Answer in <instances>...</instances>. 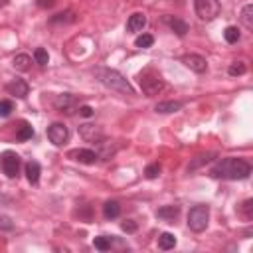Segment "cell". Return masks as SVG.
Masks as SVG:
<instances>
[{"mask_svg":"<svg viewBox=\"0 0 253 253\" xmlns=\"http://www.w3.org/2000/svg\"><path fill=\"white\" fill-rule=\"evenodd\" d=\"M146 26V16L144 14H140V12H134L130 18H128V22H126V30L128 32H132V34H136V32H142V28Z\"/></svg>","mask_w":253,"mask_h":253,"instance_id":"obj_14","label":"cell"},{"mask_svg":"<svg viewBox=\"0 0 253 253\" xmlns=\"http://www.w3.org/2000/svg\"><path fill=\"white\" fill-rule=\"evenodd\" d=\"M138 83H140L142 93L148 95V97H154V95H158V93L164 89V81H162V77H160L158 73H154L152 69L142 71V73L138 75Z\"/></svg>","mask_w":253,"mask_h":253,"instance_id":"obj_3","label":"cell"},{"mask_svg":"<svg viewBox=\"0 0 253 253\" xmlns=\"http://www.w3.org/2000/svg\"><path fill=\"white\" fill-rule=\"evenodd\" d=\"M103 213H105L107 219H115V217H119V213H121V206H119V202H115V200L105 202V206H103Z\"/></svg>","mask_w":253,"mask_h":253,"instance_id":"obj_18","label":"cell"},{"mask_svg":"<svg viewBox=\"0 0 253 253\" xmlns=\"http://www.w3.org/2000/svg\"><path fill=\"white\" fill-rule=\"evenodd\" d=\"M20 166H22V162H20V156H18L16 152L4 150V152L0 154V170H2L8 178H16V176L20 174Z\"/></svg>","mask_w":253,"mask_h":253,"instance_id":"obj_6","label":"cell"},{"mask_svg":"<svg viewBox=\"0 0 253 253\" xmlns=\"http://www.w3.org/2000/svg\"><path fill=\"white\" fill-rule=\"evenodd\" d=\"M34 59H36V63L38 65H47V61H49V55H47V51L43 49V47H38L36 51H34Z\"/></svg>","mask_w":253,"mask_h":253,"instance_id":"obj_25","label":"cell"},{"mask_svg":"<svg viewBox=\"0 0 253 253\" xmlns=\"http://www.w3.org/2000/svg\"><path fill=\"white\" fill-rule=\"evenodd\" d=\"M152 43H154V38H152L150 34H140V36L134 40V45L140 47V49H146V47H150Z\"/></svg>","mask_w":253,"mask_h":253,"instance_id":"obj_23","label":"cell"},{"mask_svg":"<svg viewBox=\"0 0 253 253\" xmlns=\"http://www.w3.org/2000/svg\"><path fill=\"white\" fill-rule=\"evenodd\" d=\"M34 136V128L28 125V123H24L22 126H20V130L16 132V138L18 140H28V138H32Z\"/></svg>","mask_w":253,"mask_h":253,"instance_id":"obj_24","label":"cell"},{"mask_svg":"<svg viewBox=\"0 0 253 253\" xmlns=\"http://www.w3.org/2000/svg\"><path fill=\"white\" fill-rule=\"evenodd\" d=\"M121 227H123V231H126V233H132V231H136V223H134V221H130V219L123 221V223H121Z\"/></svg>","mask_w":253,"mask_h":253,"instance_id":"obj_33","label":"cell"},{"mask_svg":"<svg viewBox=\"0 0 253 253\" xmlns=\"http://www.w3.org/2000/svg\"><path fill=\"white\" fill-rule=\"evenodd\" d=\"M223 38H225L227 43H237L239 38H241V34H239V30L235 26H227L225 32H223Z\"/></svg>","mask_w":253,"mask_h":253,"instance_id":"obj_22","label":"cell"},{"mask_svg":"<svg viewBox=\"0 0 253 253\" xmlns=\"http://www.w3.org/2000/svg\"><path fill=\"white\" fill-rule=\"evenodd\" d=\"M144 174H146V178H148V180H154V178L160 174V164H158V162L148 164V166H146V170H144Z\"/></svg>","mask_w":253,"mask_h":253,"instance_id":"obj_29","label":"cell"},{"mask_svg":"<svg viewBox=\"0 0 253 253\" xmlns=\"http://www.w3.org/2000/svg\"><path fill=\"white\" fill-rule=\"evenodd\" d=\"M93 245H95L99 251H107V249H111V239L105 237V235H101V237H95V239H93Z\"/></svg>","mask_w":253,"mask_h":253,"instance_id":"obj_27","label":"cell"},{"mask_svg":"<svg viewBox=\"0 0 253 253\" xmlns=\"http://www.w3.org/2000/svg\"><path fill=\"white\" fill-rule=\"evenodd\" d=\"M14 111V103L10 99H2L0 101V117H8Z\"/></svg>","mask_w":253,"mask_h":253,"instance_id":"obj_28","label":"cell"},{"mask_svg":"<svg viewBox=\"0 0 253 253\" xmlns=\"http://www.w3.org/2000/svg\"><path fill=\"white\" fill-rule=\"evenodd\" d=\"M210 221V208L208 206H194L188 213V227L196 233L204 231Z\"/></svg>","mask_w":253,"mask_h":253,"instance_id":"obj_5","label":"cell"},{"mask_svg":"<svg viewBox=\"0 0 253 253\" xmlns=\"http://www.w3.org/2000/svg\"><path fill=\"white\" fill-rule=\"evenodd\" d=\"M245 71H247V65H245L243 61H233V63L229 65V75H233V77L243 75Z\"/></svg>","mask_w":253,"mask_h":253,"instance_id":"obj_26","label":"cell"},{"mask_svg":"<svg viewBox=\"0 0 253 253\" xmlns=\"http://www.w3.org/2000/svg\"><path fill=\"white\" fill-rule=\"evenodd\" d=\"M77 113H79L81 117H91V115H93V109H91L89 105H81V107H77Z\"/></svg>","mask_w":253,"mask_h":253,"instance_id":"obj_34","label":"cell"},{"mask_svg":"<svg viewBox=\"0 0 253 253\" xmlns=\"http://www.w3.org/2000/svg\"><path fill=\"white\" fill-rule=\"evenodd\" d=\"M180 109H182V103L180 101H162V103H158L154 107L156 113H176Z\"/></svg>","mask_w":253,"mask_h":253,"instance_id":"obj_17","label":"cell"},{"mask_svg":"<svg viewBox=\"0 0 253 253\" xmlns=\"http://www.w3.org/2000/svg\"><path fill=\"white\" fill-rule=\"evenodd\" d=\"M53 2L55 0H38V6L40 8H49V6H53Z\"/></svg>","mask_w":253,"mask_h":253,"instance_id":"obj_35","label":"cell"},{"mask_svg":"<svg viewBox=\"0 0 253 253\" xmlns=\"http://www.w3.org/2000/svg\"><path fill=\"white\" fill-rule=\"evenodd\" d=\"M30 63H32V57L28 53H18L14 57V61H12L14 69H18V71H28L30 69Z\"/></svg>","mask_w":253,"mask_h":253,"instance_id":"obj_20","label":"cell"},{"mask_svg":"<svg viewBox=\"0 0 253 253\" xmlns=\"http://www.w3.org/2000/svg\"><path fill=\"white\" fill-rule=\"evenodd\" d=\"M47 138H49L51 144L63 146L67 142V138H69V130H67V126L63 123H51L47 126Z\"/></svg>","mask_w":253,"mask_h":253,"instance_id":"obj_7","label":"cell"},{"mask_svg":"<svg viewBox=\"0 0 253 253\" xmlns=\"http://www.w3.org/2000/svg\"><path fill=\"white\" fill-rule=\"evenodd\" d=\"M12 227H14L12 217L6 215V213H0V231H10Z\"/></svg>","mask_w":253,"mask_h":253,"instance_id":"obj_30","label":"cell"},{"mask_svg":"<svg viewBox=\"0 0 253 253\" xmlns=\"http://www.w3.org/2000/svg\"><path fill=\"white\" fill-rule=\"evenodd\" d=\"M251 174V166L241 160V158H221L213 168H211V176L215 178H223V180H245Z\"/></svg>","mask_w":253,"mask_h":253,"instance_id":"obj_1","label":"cell"},{"mask_svg":"<svg viewBox=\"0 0 253 253\" xmlns=\"http://www.w3.org/2000/svg\"><path fill=\"white\" fill-rule=\"evenodd\" d=\"M79 134H81V138L85 142H103L105 140L103 128L97 126V125H89V123H85V125L79 126Z\"/></svg>","mask_w":253,"mask_h":253,"instance_id":"obj_8","label":"cell"},{"mask_svg":"<svg viewBox=\"0 0 253 253\" xmlns=\"http://www.w3.org/2000/svg\"><path fill=\"white\" fill-rule=\"evenodd\" d=\"M194 10L202 22H211L219 16L221 6L219 0H194Z\"/></svg>","mask_w":253,"mask_h":253,"instance_id":"obj_4","label":"cell"},{"mask_svg":"<svg viewBox=\"0 0 253 253\" xmlns=\"http://www.w3.org/2000/svg\"><path fill=\"white\" fill-rule=\"evenodd\" d=\"M164 22L170 26L172 32H176V36H180V38L186 36V32H188V24H186L184 20H180V18H176V16H164Z\"/></svg>","mask_w":253,"mask_h":253,"instance_id":"obj_13","label":"cell"},{"mask_svg":"<svg viewBox=\"0 0 253 253\" xmlns=\"http://www.w3.org/2000/svg\"><path fill=\"white\" fill-rule=\"evenodd\" d=\"M213 156H215V154H202V156H198V160H194V162L188 166V170H196L200 164H204V162H210Z\"/></svg>","mask_w":253,"mask_h":253,"instance_id":"obj_32","label":"cell"},{"mask_svg":"<svg viewBox=\"0 0 253 253\" xmlns=\"http://www.w3.org/2000/svg\"><path fill=\"white\" fill-rule=\"evenodd\" d=\"M239 22L243 24L245 30H253V4H245L241 8V14H239Z\"/></svg>","mask_w":253,"mask_h":253,"instance_id":"obj_16","label":"cell"},{"mask_svg":"<svg viewBox=\"0 0 253 253\" xmlns=\"http://www.w3.org/2000/svg\"><path fill=\"white\" fill-rule=\"evenodd\" d=\"M6 91H8L10 95L18 97V99H26V97H28L30 87H28V83H26V81H22V79H14V81H10V83L6 85Z\"/></svg>","mask_w":253,"mask_h":253,"instance_id":"obj_12","label":"cell"},{"mask_svg":"<svg viewBox=\"0 0 253 253\" xmlns=\"http://www.w3.org/2000/svg\"><path fill=\"white\" fill-rule=\"evenodd\" d=\"M251 204H253L251 200H247V202L243 204V208H245V213H247V217H251Z\"/></svg>","mask_w":253,"mask_h":253,"instance_id":"obj_36","label":"cell"},{"mask_svg":"<svg viewBox=\"0 0 253 253\" xmlns=\"http://www.w3.org/2000/svg\"><path fill=\"white\" fill-rule=\"evenodd\" d=\"M53 107H55L57 111H61V113H67V115H71V113L77 109V101H75V97H73V95H69V93H63V95H57V97H55V101H53Z\"/></svg>","mask_w":253,"mask_h":253,"instance_id":"obj_10","label":"cell"},{"mask_svg":"<svg viewBox=\"0 0 253 253\" xmlns=\"http://www.w3.org/2000/svg\"><path fill=\"white\" fill-rule=\"evenodd\" d=\"M8 2H10V0H0V6H6Z\"/></svg>","mask_w":253,"mask_h":253,"instance_id":"obj_37","label":"cell"},{"mask_svg":"<svg viewBox=\"0 0 253 253\" xmlns=\"http://www.w3.org/2000/svg\"><path fill=\"white\" fill-rule=\"evenodd\" d=\"M178 213H180V206H164V208H160V210L156 211V215H158L160 219H166V221H172Z\"/></svg>","mask_w":253,"mask_h":253,"instance_id":"obj_19","label":"cell"},{"mask_svg":"<svg viewBox=\"0 0 253 253\" xmlns=\"http://www.w3.org/2000/svg\"><path fill=\"white\" fill-rule=\"evenodd\" d=\"M67 156H69L71 160L83 162V164H95L97 158H99V156H97L93 150H89V148H75V150H71Z\"/></svg>","mask_w":253,"mask_h":253,"instance_id":"obj_11","label":"cell"},{"mask_svg":"<svg viewBox=\"0 0 253 253\" xmlns=\"http://www.w3.org/2000/svg\"><path fill=\"white\" fill-rule=\"evenodd\" d=\"M182 63H184L190 71H194V73H204V71L208 69V61H206L202 55H198V53H188V55H184V57H182Z\"/></svg>","mask_w":253,"mask_h":253,"instance_id":"obj_9","label":"cell"},{"mask_svg":"<svg viewBox=\"0 0 253 253\" xmlns=\"http://www.w3.org/2000/svg\"><path fill=\"white\" fill-rule=\"evenodd\" d=\"M174 245H176V237H174L172 233L166 231V233H162V235L158 237V247H160V249L168 251V249H172Z\"/></svg>","mask_w":253,"mask_h":253,"instance_id":"obj_21","label":"cell"},{"mask_svg":"<svg viewBox=\"0 0 253 253\" xmlns=\"http://www.w3.org/2000/svg\"><path fill=\"white\" fill-rule=\"evenodd\" d=\"M24 172H26V178H28L30 184H38L40 182V174H42V166L36 160H30V162H26Z\"/></svg>","mask_w":253,"mask_h":253,"instance_id":"obj_15","label":"cell"},{"mask_svg":"<svg viewBox=\"0 0 253 253\" xmlns=\"http://www.w3.org/2000/svg\"><path fill=\"white\" fill-rule=\"evenodd\" d=\"M95 75L97 79L111 91H117V93H123V95H134L130 83L117 71V69H111V67H97L95 69Z\"/></svg>","mask_w":253,"mask_h":253,"instance_id":"obj_2","label":"cell"},{"mask_svg":"<svg viewBox=\"0 0 253 253\" xmlns=\"http://www.w3.org/2000/svg\"><path fill=\"white\" fill-rule=\"evenodd\" d=\"M73 20H75V18H73L71 12H61V14H55L49 22H51V24H57V22H73Z\"/></svg>","mask_w":253,"mask_h":253,"instance_id":"obj_31","label":"cell"}]
</instances>
